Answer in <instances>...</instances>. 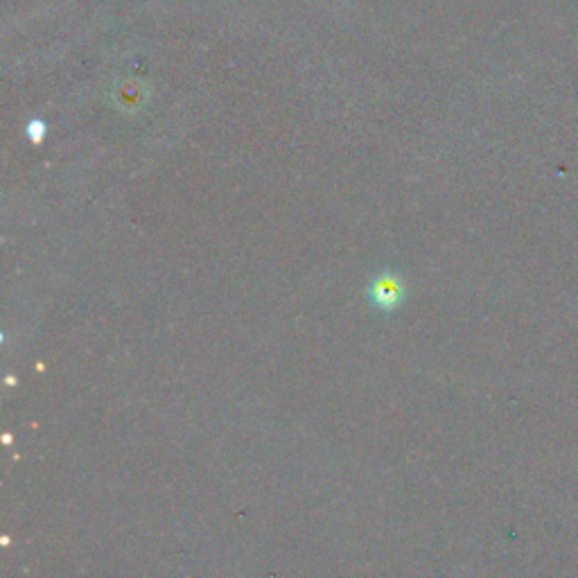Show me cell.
Listing matches in <instances>:
<instances>
[{
  "mask_svg": "<svg viewBox=\"0 0 578 578\" xmlns=\"http://www.w3.org/2000/svg\"><path fill=\"white\" fill-rule=\"evenodd\" d=\"M369 296L371 303L375 308H380L384 312L396 310L398 305L405 299V285L402 280L393 274H382L371 283L369 287Z\"/></svg>",
  "mask_w": 578,
  "mask_h": 578,
  "instance_id": "1",
  "label": "cell"
},
{
  "mask_svg": "<svg viewBox=\"0 0 578 578\" xmlns=\"http://www.w3.org/2000/svg\"><path fill=\"white\" fill-rule=\"evenodd\" d=\"M46 131H48V127L43 125L41 120H32L30 125H28V136H30V138H32L34 143H37V145L41 143L43 136H46Z\"/></svg>",
  "mask_w": 578,
  "mask_h": 578,
  "instance_id": "2",
  "label": "cell"
}]
</instances>
